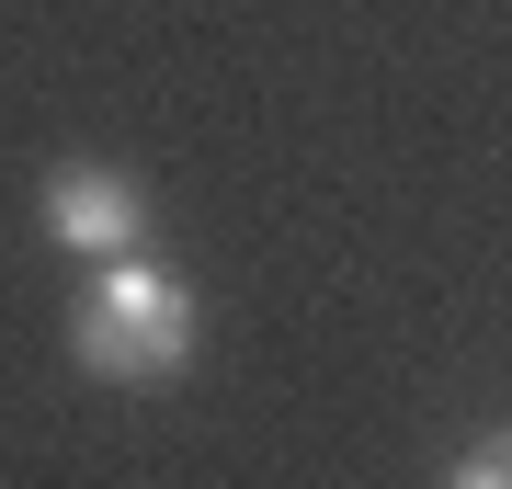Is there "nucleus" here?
<instances>
[{
    "instance_id": "obj_1",
    "label": "nucleus",
    "mask_w": 512,
    "mask_h": 489,
    "mask_svg": "<svg viewBox=\"0 0 512 489\" xmlns=\"http://www.w3.org/2000/svg\"><path fill=\"white\" fill-rule=\"evenodd\" d=\"M205 342V319H194V285L171 262H92V285L69 296V364L80 376H103V387H171L194 364Z\"/></svg>"
},
{
    "instance_id": "obj_2",
    "label": "nucleus",
    "mask_w": 512,
    "mask_h": 489,
    "mask_svg": "<svg viewBox=\"0 0 512 489\" xmlns=\"http://www.w3.org/2000/svg\"><path fill=\"white\" fill-rule=\"evenodd\" d=\"M35 217H46L57 251H80V262H126L137 239H148V194H137L126 171H103V160H69V171L46 182Z\"/></svg>"
},
{
    "instance_id": "obj_3",
    "label": "nucleus",
    "mask_w": 512,
    "mask_h": 489,
    "mask_svg": "<svg viewBox=\"0 0 512 489\" xmlns=\"http://www.w3.org/2000/svg\"><path fill=\"white\" fill-rule=\"evenodd\" d=\"M444 489H512V421H501V433H478V444L456 455V478H444Z\"/></svg>"
}]
</instances>
